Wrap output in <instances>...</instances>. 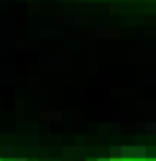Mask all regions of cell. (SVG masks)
<instances>
[{"label": "cell", "mask_w": 156, "mask_h": 161, "mask_svg": "<svg viewBox=\"0 0 156 161\" xmlns=\"http://www.w3.org/2000/svg\"><path fill=\"white\" fill-rule=\"evenodd\" d=\"M3 156H5V158H15V148H13V146H5V148H3Z\"/></svg>", "instance_id": "obj_1"}, {"label": "cell", "mask_w": 156, "mask_h": 161, "mask_svg": "<svg viewBox=\"0 0 156 161\" xmlns=\"http://www.w3.org/2000/svg\"><path fill=\"white\" fill-rule=\"evenodd\" d=\"M138 130H146V133H156V123H146V125H138Z\"/></svg>", "instance_id": "obj_2"}, {"label": "cell", "mask_w": 156, "mask_h": 161, "mask_svg": "<svg viewBox=\"0 0 156 161\" xmlns=\"http://www.w3.org/2000/svg\"><path fill=\"white\" fill-rule=\"evenodd\" d=\"M120 156H123V148H118V146L110 151V158H120Z\"/></svg>", "instance_id": "obj_3"}, {"label": "cell", "mask_w": 156, "mask_h": 161, "mask_svg": "<svg viewBox=\"0 0 156 161\" xmlns=\"http://www.w3.org/2000/svg\"><path fill=\"white\" fill-rule=\"evenodd\" d=\"M97 33H100V38H105V36H110V28H105V26H103V28L97 31Z\"/></svg>", "instance_id": "obj_4"}, {"label": "cell", "mask_w": 156, "mask_h": 161, "mask_svg": "<svg viewBox=\"0 0 156 161\" xmlns=\"http://www.w3.org/2000/svg\"><path fill=\"white\" fill-rule=\"evenodd\" d=\"M13 161H28V158H23V156H15V158H13Z\"/></svg>", "instance_id": "obj_5"}, {"label": "cell", "mask_w": 156, "mask_h": 161, "mask_svg": "<svg viewBox=\"0 0 156 161\" xmlns=\"http://www.w3.org/2000/svg\"><path fill=\"white\" fill-rule=\"evenodd\" d=\"M100 161H110V158H100Z\"/></svg>", "instance_id": "obj_6"}]
</instances>
